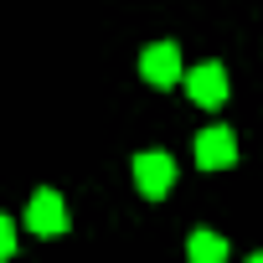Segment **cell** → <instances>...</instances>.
I'll list each match as a JSON object with an SVG mask.
<instances>
[{"label":"cell","instance_id":"cell-1","mask_svg":"<svg viewBox=\"0 0 263 263\" xmlns=\"http://www.w3.org/2000/svg\"><path fill=\"white\" fill-rule=\"evenodd\" d=\"M140 78H145L150 88H171V83H181V78H186V67H181V47H176V42H155V47H145V52H140Z\"/></svg>","mask_w":263,"mask_h":263},{"label":"cell","instance_id":"cell-2","mask_svg":"<svg viewBox=\"0 0 263 263\" xmlns=\"http://www.w3.org/2000/svg\"><path fill=\"white\" fill-rule=\"evenodd\" d=\"M186 93L196 108H222L227 103V67L222 62H196L186 67Z\"/></svg>","mask_w":263,"mask_h":263},{"label":"cell","instance_id":"cell-3","mask_svg":"<svg viewBox=\"0 0 263 263\" xmlns=\"http://www.w3.org/2000/svg\"><path fill=\"white\" fill-rule=\"evenodd\" d=\"M135 186H140L150 201L171 196V186H176V160H171L165 150H145V155H135Z\"/></svg>","mask_w":263,"mask_h":263},{"label":"cell","instance_id":"cell-4","mask_svg":"<svg viewBox=\"0 0 263 263\" xmlns=\"http://www.w3.org/2000/svg\"><path fill=\"white\" fill-rule=\"evenodd\" d=\"M26 227H31L36 237H62V232H67V206H62V196H57L52 186H42V191L31 196V206H26Z\"/></svg>","mask_w":263,"mask_h":263},{"label":"cell","instance_id":"cell-5","mask_svg":"<svg viewBox=\"0 0 263 263\" xmlns=\"http://www.w3.org/2000/svg\"><path fill=\"white\" fill-rule=\"evenodd\" d=\"M232 160H237V135L227 124H212V129L196 135V165L201 171H227Z\"/></svg>","mask_w":263,"mask_h":263},{"label":"cell","instance_id":"cell-6","mask_svg":"<svg viewBox=\"0 0 263 263\" xmlns=\"http://www.w3.org/2000/svg\"><path fill=\"white\" fill-rule=\"evenodd\" d=\"M186 263H227V237L212 227H196L186 242Z\"/></svg>","mask_w":263,"mask_h":263},{"label":"cell","instance_id":"cell-7","mask_svg":"<svg viewBox=\"0 0 263 263\" xmlns=\"http://www.w3.org/2000/svg\"><path fill=\"white\" fill-rule=\"evenodd\" d=\"M11 253H16V222L0 217V258H11Z\"/></svg>","mask_w":263,"mask_h":263},{"label":"cell","instance_id":"cell-8","mask_svg":"<svg viewBox=\"0 0 263 263\" xmlns=\"http://www.w3.org/2000/svg\"><path fill=\"white\" fill-rule=\"evenodd\" d=\"M248 263H263V253H253V258H248Z\"/></svg>","mask_w":263,"mask_h":263}]
</instances>
